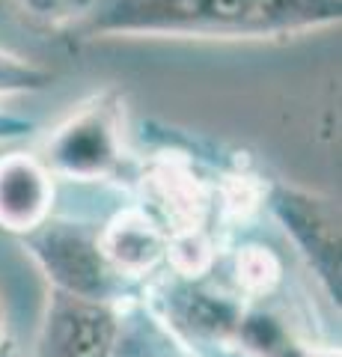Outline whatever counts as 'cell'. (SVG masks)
Wrapping results in <instances>:
<instances>
[{"label": "cell", "instance_id": "obj_10", "mask_svg": "<svg viewBox=\"0 0 342 357\" xmlns=\"http://www.w3.org/2000/svg\"><path fill=\"white\" fill-rule=\"evenodd\" d=\"M280 274V265L277 259L262 250V248H247L244 253H241L238 259V280L244 283L247 289H253V292H262V289H271V283L277 280Z\"/></svg>", "mask_w": 342, "mask_h": 357}, {"label": "cell", "instance_id": "obj_13", "mask_svg": "<svg viewBox=\"0 0 342 357\" xmlns=\"http://www.w3.org/2000/svg\"><path fill=\"white\" fill-rule=\"evenodd\" d=\"M6 340V310H3V301H0V342Z\"/></svg>", "mask_w": 342, "mask_h": 357}, {"label": "cell", "instance_id": "obj_3", "mask_svg": "<svg viewBox=\"0 0 342 357\" xmlns=\"http://www.w3.org/2000/svg\"><path fill=\"white\" fill-rule=\"evenodd\" d=\"M123 98L104 93L72 114L48 137L42 164L81 182L107 178L123 167Z\"/></svg>", "mask_w": 342, "mask_h": 357}, {"label": "cell", "instance_id": "obj_8", "mask_svg": "<svg viewBox=\"0 0 342 357\" xmlns=\"http://www.w3.org/2000/svg\"><path fill=\"white\" fill-rule=\"evenodd\" d=\"M54 84V72L42 69V66L30 63L18 54L0 51V98L3 96H24V93H39ZM33 128V122L13 116V114H0V140L21 137Z\"/></svg>", "mask_w": 342, "mask_h": 357}, {"label": "cell", "instance_id": "obj_12", "mask_svg": "<svg viewBox=\"0 0 342 357\" xmlns=\"http://www.w3.org/2000/svg\"><path fill=\"white\" fill-rule=\"evenodd\" d=\"M0 357H21V351H18V345L13 342V340H3V342H0Z\"/></svg>", "mask_w": 342, "mask_h": 357}, {"label": "cell", "instance_id": "obj_6", "mask_svg": "<svg viewBox=\"0 0 342 357\" xmlns=\"http://www.w3.org/2000/svg\"><path fill=\"white\" fill-rule=\"evenodd\" d=\"M54 203V182L36 155L13 152L0 158V227L27 236L45 223Z\"/></svg>", "mask_w": 342, "mask_h": 357}, {"label": "cell", "instance_id": "obj_11", "mask_svg": "<svg viewBox=\"0 0 342 357\" xmlns=\"http://www.w3.org/2000/svg\"><path fill=\"white\" fill-rule=\"evenodd\" d=\"M24 9H30L33 15H72V9L81 3V0H21Z\"/></svg>", "mask_w": 342, "mask_h": 357}, {"label": "cell", "instance_id": "obj_1", "mask_svg": "<svg viewBox=\"0 0 342 357\" xmlns=\"http://www.w3.org/2000/svg\"><path fill=\"white\" fill-rule=\"evenodd\" d=\"M342 0H81L72 39H277L339 24Z\"/></svg>", "mask_w": 342, "mask_h": 357}, {"label": "cell", "instance_id": "obj_5", "mask_svg": "<svg viewBox=\"0 0 342 357\" xmlns=\"http://www.w3.org/2000/svg\"><path fill=\"white\" fill-rule=\"evenodd\" d=\"M119 312L114 304L48 292L36 357H114Z\"/></svg>", "mask_w": 342, "mask_h": 357}, {"label": "cell", "instance_id": "obj_9", "mask_svg": "<svg viewBox=\"0 0 342 357\" xmlns=\"http://www.w3.org/2000/svg\"><path fill=\"white\" fill-rule=\"evenodd\" d=\"M179 298L182 301L176 304L179 325L191 328L200 337H233V333H238L241 312L229 301H220L203 292H185Z\"/></svg>", "mask_w": 342, "mask_h": 357}, {"label": "cell", "instance_id": "obj_4", "mask_svg": "<svg viewBox=\"0 0 342 357\" xmlns=\"http://www.w3.org/2000/svg\"><path fill=\"white\" fill-rule=\"evenodd\" d=\"M268 208L283 223L330 301L339 304V208L334 199L295 185H271Z\"/></svg>", "mask_w": 342, "mask_h": 357}, {"label": "cell", "instance_id": "obj_2", "mask_svg": "<svg viewBox=\"0 0 342 357\" xmlns=\"http://www.w3.org/2000/svg\"><path fill=\"white\" fill-rule=\"evenodd\" d=\"M24 248L45 271L51 292L114 304L116 292L123 289V274H116V268L102 253L98 232L81 223L45 220L24 236Z\"/></svg>", "mask_w": 342, "mask_h": 357}, {"label": "cell", "instance_id": "obj_7", "mask_svg": "<svg viewBox=\"0 0 342 357\" xmlns=\"http://www.w3.org/2000/svg\"><path fill=\"white\" fill-rule=\"evenodd\" d=\"M98 241L116 274L137 277L158 265V259L167 253L170 236L146 211H123L110 220L104 232H98Z\"/></svg>", "mask_w": 342, "mask_h": 357}]
</instances>
